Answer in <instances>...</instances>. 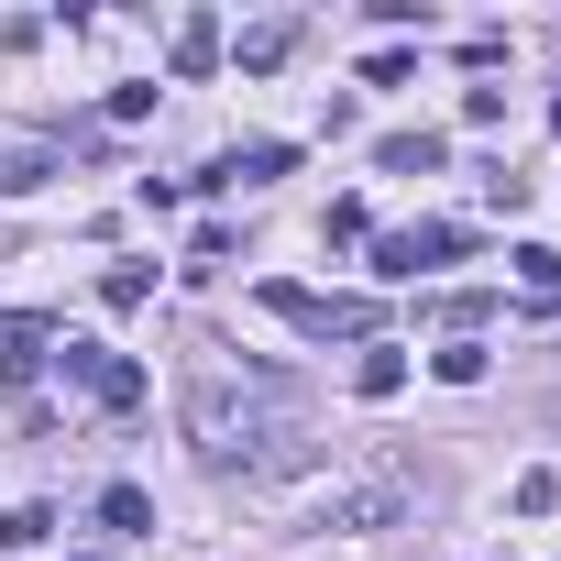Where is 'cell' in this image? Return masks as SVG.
<instances>
[{
    "label": "cell",
    "mask_w": 561,
    "mask_h": 561,
    "mask_svg": "<svg viewBox=\"0 0 561 561\" xmlns=\"http://www.w3.org/2000/svg\"><path fill=\"white\" fill-rule=\"evenodd\" d=\"M187 440H198V462H220V473H275V386H253L220 342H198V364H187Z\"/></svg>",
    "instance_id": "obj_1"
},
{
    "label": "cell",
    "mask_w": 561,
    "mask_h": 561,
    "mask_svg": "<svg viewBox=\"0 0 561 561\" xmlns=\"http://www.w3.org/2000/svg\"><path fill=\"white\" fill-rule=\"evenodd\" d=\"M408 506H419V473H408V462H386V473H364V484H331V495H320V528L364 539V528H397Z\"/></svg>",
    "instance_id": "obj_2"
},
{
    "label": "cell",
    "mask_w": 561,
    "mask_h": 561,
    "mask_svg": "<svg viewBox=\"0 0 561 561\" xmlns=\"http://www.w3.org/2000/svg\"><path fill=\"white\" fill-rule=\"evenodd\" d=\"M264 309L287 331H309V342H375V309L364 298H320V287H287V275L264 287Z\"/></svg>",
    "instance_id": "obj_3"
},
{
    "label": "cell",
    "mask_w": 561,
    "mask_h": 561,
    "mask_svg": "<svg viewBox=\"0 0 561 561\" xmlns=\"http://www.w3.org/2000/svg\"><path fill=\"white\" fill-rule=\"evenodd\" d=\"M473 231L462 220H408V231H375V275H397V287H408V275H430V264H451Z\"/></svg>",
    "instance_id": "obj_4"
},
{
    "label": "cell",
    "mask_w": 561,
    "mask_h": 561,
    "mask_svg": "<svg viewBox=\"0 0 561 561\" xmlns=\"http://www.w3.org/2000/svg\"><path fill=\"white\" fill-rule=\"evenodd\" d=\"M56 364H67V375H78L111 419H133V408H144V364H122V353H100V342H78V331L56 342Z\"/></svg>",
    "instance_id": "obj_5"
},
{
    "label": "cell",
    "mask_w": 561,
    "mask_h": 561,
    "mask_svg": "<svg viewBox=\"0 0 561 561\" xmlns=\"http://www.w3.org/2000/svg\"><path fill=\"white\" fill-rule=\"evenodd\" d=\"M287 165H298L287 144H242V154H220V165H209V187H275Z\"/></svg>",
    "instance_id": "obj_6"
},
{
    "label": "cell",
    "mask_w": 561,
    "mask_h": 561,
    "mask_svg": "<svg viewBox=\"0 0 561 561\" xmlns=\"http://www.w3.org/2000/svg\"><path fill=\"white\" fill-rule=\"evenodd\" d=\"M165 67H176V78H209V67H220V23H209V12H187V23H176V45H165Z\"/></svg>",
    "instance_id": "obj_7"
},
{
    "label": "cell",
    "mask_w": 561,
    "mask_h": 561,
    "mask_svg": "<svg viewBox=\"0 0 561 561\" xmlns=\"http://www.w3.org/2000/svg\"><path fill=\"white\" fill-rule=\"evenodd\" d=\"M440 154H451L440 133H386V144H375V165H386V176H440Z\"/></svg>",
    "instance_id": "obj_8"
},
{
    "label": "cell",
    "mask_w": 561,
    "mask_h": 561,
    "mask_svg": "<svg viewBox=\"0 0 561 561\" xmlns=\"http://www.w3.org/2000/svg\"><path fill=\"white\" fill-rule=\"evenodd\" d=\"M397 386H408V353H397V342H364V364H353V397H364V408H386Z\"/></svg>",
    "instance_id": "obj_9"
},
{
    "label": "cell",
    "mask_w": 561,
    "mask_h": 561,
    "mask_svg": "<svg viewBox=\"0 0 561 561\" xmlns=\"http://www.w3.org/2000/svg\"><path fill=\"white\" fill-rule=\"evenodd\" d=\"M100 528H111V539H144V528H154V495H144V484H100Z\"/></svg>",
    "instance_id": "obj_10"
},
{
    "label": "cell",
    "mask_w": 561,
    "mask_h": 561,
    "mask_svg": "<svg viewBox=\"0 0 561 561\" xmlns=\"http://www.w3.org/2000/svg\"><path fill=\"white\" fill-rule=\"evenodd\" d=\"M45 176H56L45 144H12V133H0V187H45Z\"/></svg>",
    "instance_id": "obj_11"
},
{
    "label": "cell",
    "mask_w": 561,
    "mask_h": 561,
    "mask_svg": "<svg viewBox=\"0 0 561 561\" xmlns=\"http://www.w3.org/2000/svg\"><path fill=\"white\" fill-rule=\"evenodd\" d=\"M287 45H298V23H253V34H242V78H264V67H287Z\"/></svg>",
    "instance_id": "obj_12"
},
{
    "label": "cell",
    "mask_w": 561,
    "mask_h": 561,
    "mask_svg": "<svg viewBox=\"0 0 561 561\" xmlns=\"http://www.w3.org/2000/svg\"><path fill=\"white\" fill-rule=\"evenodd\" d=\"M430 375H440V386H484V342H440Z\"/></svg>",
    "instance_id": "obj_13"
},
{
    "label": "cell",
    "mask_w": 561,
    "mask_h": 561,
    "mask_svg": "<svg viewBox=\"0 0 561 561\" xmlns=\"http://www.w3.org/2000/svg\"><path fill=\"white\" fill-rule=\"evenodd\" d=\"M100 298H111V309H144V298H154V264H111Z\"/></svg>",
    "instance_id": "obj_14"
},
{
    "label": "cell",
    "mask_w": 561,
    "mask_h": 561,
    "mask_svg": "<svg viewBox=\"0 0 561 561\" xmlns=\"http://www.w3.org/2000/svg\"><path fill=\"white\" fill-rule=\"evenodd\" d=\"M408 78H419L408 45H375V56H364V89H408Z\"/></svg>",
    "instance_id": "obj_15"
},
{
    "label": "cell",
    "mask_w": 561,
    "mask_h": 561,
    "mask_svg": "<svg viewBox=\"0 0 561 561\" xmlns=\"http://www.w3.org/2000/svg\"><path fill=\"white\" fill-rule=\"evenodd\" d=\"M550 506H561V473L528 462V473H517V517H550Z\"/></svg>",
    "instance_id": "obj_16"
},
{
    "label": "cell",
    "mask_w": 561,
    "mask_h": 561,
    "mask_svg": "<svg viewBox=\"0 0 561 561\" xmlns=\"http://www.w3.org/2000/svg\"><path fill=\"white\" fill-rule=\"evenodd\" d=\"M45 528H56V506H12V517H0V550H34Z\"/></svg>",
    "instance_id": "obj_17"
},
{
    "label": "cell",
    "mask_w": 561,
    "mask_h": 561,
    "mask_svg": "<svg viewBox=\"0 0 561 561\" xmlns=\"http://www.w3.org/2000/svg\"><path fill=\"white\" fill-rule=\"evenodd\" d=\"M506 264H517V275H528V287H561V253H550V242H517V253H506Z\"/></svg>",
    "instance_id": "obj_18"
},
{
    "label": "cell",
    "mask_w": 561,
    "mask_h": 561,
    "mask_svg": "<svg viewBox=\"0 0 561 561\" xmlns=\"http://www.w3.org/2000/svg\"><path fill=\"white\" fill-rule=\"evenodd\" d=\"M331 242H375V220H364V198H331V220H320Z\"/></svg>",
    "instance_id": "obj_19"
},
{
    "label": "cell",
    "mask_w": 561,
    "mask_h": 561,
    "mask_svg": "<svg viewBox=\"0 0 561 561\" xmlns=\"http://www.w3.org/2000/svg\"><path fill=\"white\" fill-rule=\"evenodd\" d=\"M550 133H561V100H550Z\"/></svg>",
    "instance_id": "obj_20"
},
{
    "label": "cell",
    "mask_w": 561,
    "mask_h": 561,
    "mask_svg": "<svg viewBox=\"0 0 561 561\" xmlns=\"http://www.w3.org/2000/svg\"><path fill=\"white\" fill-rule=\"evenodd\" d=\"M78 561H100V550H78Z\"/></svg>",
    "instance_id": "obj_21"
}]
</instances>
